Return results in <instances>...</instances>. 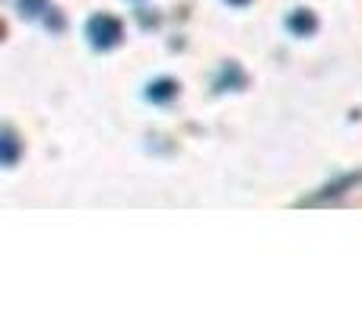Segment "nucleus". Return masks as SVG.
I'll return each instance as SVG.
<instances>
[{
    "label": "nucleus",
    "mask_w": 362,
    "mask_h": 317,
    "mask_svg": "<svg viewBox=\"0 0 362 317\" xmlns=\"http://www.w3.org/2000/svg\"><path fill=\"white\" fill-rule=\"evenodd\" d=\"M89 38H93V44H99V48H108V44H115L121 38V23L115 16H95L93 23H89Z\"/></svg>",
    "instance_id": "obj_1"
},
{
    "label": "nucleus",
    "mask_w": 362,
    "mask_h": 317,
    "mask_svg": "<svg viewBox=\"0 0 362 317\" xmlns=\"http://www.w3.org/2000/svg\"><path fill=\"white\" fill-rule=\"evenodd\" d=\"M169 95H172V83H156L150 89V99H169Z\"/></svg>",
    "instance_id": "obj_4"
},
{
    "label": "nucleus",
    "mask_w": 362,
    "mask_h": 317,
    "mask_svg": "<svg viewBox=\"0 0 362 317\" xmlns=\"http://www.w3.org/2000/svg\"><path fill=\"white\" fill-rule=\"evenodd\" d=\"M289 25H293L296 32H312L315 29V16H312V13H302L299 10L293 19H289Z\"/></svg>",
    "instance_id": "obj_2"
},
{
    "label": "nucleus",
    "mask_w": 362,
    "mask_h": 317,
    "mask_svg": "<svg viewBox=\"0 0 362 317\" xmlns=\"http://www.w3.org/2000/svg\"><path fill=\"white\" fill-rule=\"evenodd\" d=\"M19 10H23L25 16H38V13L45 10V0H19Z\"/></svg>",
    "instance_id": "obj_3"
},
{
    "label": "nucleus",
    "mask_w": 362,
    "mask_h": 317,
    "mask_svg": "<svg viewBox=\"0 0 362 317\" xmlns=\"http://www.w3.org/2000/svg\"><path fill=\"white\" fill-rule=\"evenodd\" d=\"M229 4H245V0H229Z\"/></svg>",
    "instance_id": "obj_5"
}]
</instances>
